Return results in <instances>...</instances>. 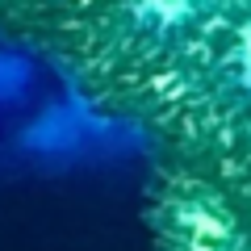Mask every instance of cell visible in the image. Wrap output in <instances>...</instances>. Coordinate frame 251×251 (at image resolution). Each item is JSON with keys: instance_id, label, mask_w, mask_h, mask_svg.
Masks as SVG:
<instances>
[{"instance_id": "6da1fadb", "label": "cell", "mask_w": 251, "mask_h": 251, "mask_svg": "<svg viewBox=\"0 0 251 251\" xmlns=\"http://www.w3.org/2000/svg\"><path fill=\"white\" fill-rule=\"evenodd\" d=\"M247 50H251V29H247Z\"/></svg>"}]
</instances>
